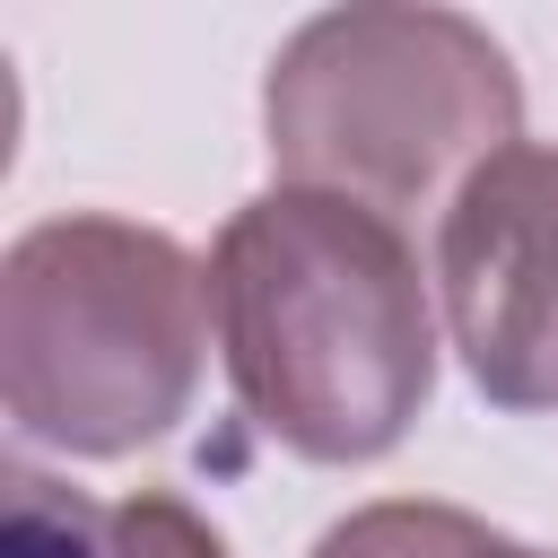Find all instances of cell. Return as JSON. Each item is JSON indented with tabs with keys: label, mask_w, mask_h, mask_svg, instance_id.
<instances>
[{
	"label": "cell",
	"mask_w": 558,
	"mask_h": 558,
	"mask_svg": "<svg viewBox=\"0 0 558 558\" xmlns=\"http://www.w3.org/2000/svg\"><path fill=\"white\" fill-rule=\"evenodd\" d=\"M9 558H227V541L174 497L140 488L122 506H96L44 471H9Z\"/></svg>",
	"instance_id": "obj_5"
},
{
	"label": "cell",
	"mask_w": 558,
	"mask_h": 558,
	"mask_svg": "<svg viewBox=\"0 0 558 558\" xmlns=\"http://www.w3.org/2000/svg\"><path fill=\"white\" fill-rule=\"evenodd\" d=\"M209 331L244 418L296 462H375L436 392L427 279L401 218L340 192H253L209 244Z\"/></svg>",
	"instance_id": "obj_1"
},
{
	"label": "cell",
	"mask_w": 558,
	"mask_h": 558,
	"mask_svg": "<svg viewBox=\"0 0 558 558\" xmlns=\"http://www.w3.org/2000/svg\"><path fill=\"white\" fill-rule=\"evenodd\" d=\"M445 331L497 410H558V148H497L436 227Z\"/></svg>",
	"instance_id": "obj_4"
},
{
	"label": "cell",
	"mask_w": 558,
	"mask_h": 558,
	"mask_svg": "<svg viewBox=\"0 0 558 558\" xmlns=\"http://www.w3.org/2000/svg\"><path fill=\"white\" fill-rule=\"evenodd\" d=\"M305 558H558V549H532L462 506H436V497H375L357 514H340Z\"/></svg>",
	"instance_id": "obj_6"
},
{
	"label": "cell",
	"mask_w": 558,
	"mask_h": 558,
	"mask_svg": "<svg viewBox=\"0 0 558 558\" xmlns=\"http://www.w3.org/2000/svg\"><path fill=\"white\" fill-rule=\"evenodd\" d=\"M209 349V270L105 209L35 218L0 262V401L26 445L113 462L157 445Z\"/></svg>",
	"instance_id": "obj_2"
},
{
	"label": "cell",
	"mask_w": 558,
	"mask_h": 558,
	"mask_svg": "<svg viewBox=\"0 0 558 558\" xmlns=\"http://www.w3.org/2000/svg\"><path fill=\"white\" fill-rule=\"evenodd\" d=\"M270 166L296 192H340L384 218L462 192L523 140V78L462 9H323L262 78Z\"/></svg>",
	"instance_id": "obj_3"
}]
</instances>
